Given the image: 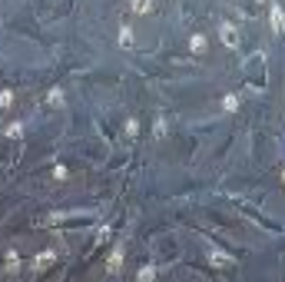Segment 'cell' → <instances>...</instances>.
<instances>
[{"label":"cell","instance_id":"14","mask_svg":"<svg viewBox=\"0 0 285 282\" xmlns=\"http://www.w3.org/2000/svg\"><path fill=\"white\" fill-rule=\"evenodd\" d=\"M3 133H7V136H13V140H17V136H20V133H23V123H10V126H7V130H3Z\"/></svg>","mask_w":285,"mask_h":282},{"label":"cell","instance_id":"18","mask_svg":"<svg viewBox=\"0 0 285 282\" xmlns=\"http://www.w3.org/2000/svg\"><path fill=\"white\" fill-rule=\"evenodd\" d=\"M53 179H66V166H56V169H53Z\"/></svg>","mask_w":285,"mask_h":282},{"label":"cell","instance_id":"1","mask_svg":"<svg viewBox=\"0 0 285 282\" xmlns=\"http://www.w3.org/2000/svg\"><path fill=\"white\" fill-rule=\"evenodd\" d=\"M219 37H222V44L229 47V50H236V47H239V30H236L232 23H222V27H219Z\"/></svg>","mask_w":285,"mask_h":282},{"label":"cell","instance_id":"16","mask_svg":"<svg viewBox=\"0 0 285 282\" xmlns=\"http://www.w3.org/2000/svg\"><path fill=\"white\" fill-rule=\"evenodd\" d=\"M133 10L136 13H153V3H133Z\"/></svg>","mask_w":285,"mask_h":282},{"label":"cell","instance_id":"11","mask_svg":"<svg viewBox=\"0 0 285 282\" xmlns=\"http://www.w3.org/2000/svg\"><path fill=\"white\" fill-rule=\"evenodd\" d=\"M120 44H123V47H130V44H133V30L126 27V23L120 27Z\"/></svg>","mask_w":285,"mask_h":282},{"label":"cell","instance_id":"2","mask_svg":"<svg viewBox=\"0 0 285 282\" xmlns=\"http://www.w3.org/2000/svg\"><path fill=\"white\" fill-rule=\"evenodd\" d=\"M209 262L216 266V269H226V266H232V256L222 249H209Z\"/></svg>","mask_w":285,"mask_h":282},{"label":"cell","instance_id":"7","mask_svg":"<svg viewBox=\"0 0 285 282\" xmlns=\"http://www.w3.org/2000/svg\"><path fill=\"white\" fill-rule=\"evenodd\" d=\"M47 103H50V107H63V90L53 87L50 93H47Z\"/></svg>","mask_w":285,"mask_h":282},{"label":"cell","instance_id":"4","mask_svg":"<svg viewBox=\"0 0 285 282\" xmlns=\"http://www.w3.org/2000/svg\"><path fill=\"white\" fill-rule=\"evenodd\" d=\"M106 269H110V272H120V269H123V246H116V249L110 252V259H106Z\"/></svg>","mask_w":285,"mask_h":282},{"label":"cell","instance_id":"10","mask_svg":"<svg viewBox=\"0 0 285 282\" xmlns=\"http://www.w3.org/2000/svg\"><path fill=\"white\" fill-rule=\"evenodd\" d=\"M222 107L229 110V113H236V110H239V97H232V93H226V97H222Z\"/></svg>","mask_w":285,"mask_h":282},{"label":"cell","instance_id":"3","mask_svg":"<svg viewBox=\"0 0 285 282\" xmlns=\"http://www.w3.org/2000/svg\"><path fill=\"white\" fill-rule=\"evenodd\" d=\"M53 259H56V252H53V249L37 252V256H33V269H47V266H53Z\"/></svg>","mask_w":285,"mask_h":282},{"label":"cell","instance_id":"6","mask_svg":"<svg viewBox=\"0 0 285 282\" xmlns=\"http://www.w3.org/2000/svg\"><path fill=\"white\" fill-rule=\"evenodd\" d=\"M189 50H192V54H206V37H202V33H196V37L189 40Z\"/></svg>","mask_w":285,"mask_h":282},{"label":"cell","instance_id":"9","mask_svg":"<svg viewBox=\"0 0 285 282\" xmlns=\"http://www.w3.org/2000/svg\"><path fill=\"white\" fill-rule=\"evenodd\" d=\"M136 279H140V282H153V279H156V266H142Z\"/></svg>","mask_w":285,"mask_h":282},{"label":"cell","instance_id":"12","mask_svg":"<svg viewBox=\"0 0 285 282\" xmlns=\"http://www.w3.org/2000/svg\"><path fill=\"white\" fill-rule=\"evenodd\" d=\"M13 103V90H0V110H7Z\"/></svg>","mask_w":285,"mask_h":282},{"label":"cell","instance_id":"15","mask_svg":"<svg viewBox=\"0 0 285 282\" xmlns=\"http://www.w3.org/2000/svg\"><path fill=\"white\" fill-rule=\"evenodd\" d=\"M140 133V119H126V136H136Z\"/></svg>","mask_w":285,"mask_h":282},{"label":"cell","instance_id":"5","mask_svg":"<svg viewBox=\"0 0 285 282\" xmlns=\"http://www.w3.org/2000/svg\"><path fill=\"white\" fill-rule=\"evenodd\" d=\"M282 20H285V17H282V7H279V3H272V7H269V23H272L275 33L282 30Z\"/></svg>","mask_w":285,"mask_h":282},{"label":"cell","instance_id":"8","mask_svg":"<svg viewBox=\"0 0 285 282\" xmlns=\"http://www.w3.org/2000/svg\"><path fill=\"white\" fill-rule=\"evenodd\" d=\"M63 219H70V213H50V216H44V226H56Z\"/></svg>","mask_w":285,"mask_h":282},{"label":"cell","instance_id":"13","mask_svg":"<svg viewBox=\"0 0 285 282\" xmlns=\"http://www.w3.org/2000/svg\"><path fill=\"white\" fill-rule=\"evenodd\" d=\"M7 269H20V252H7Z\"/></svg>","mask_w":285,"mask_h":282},{"label":"cell","instance_id":"17","mask_svg":"<svg viewBox=\"0 0 285 282\" xmlns=\"http://www.w3.org/2000/svg\"><path fill=\"white\" fill-rule=\"evenodd\" d=\"M156 136H166V119H156Z\"/></svg>","mask_w":285,"mask_h":282}]
</instances>
